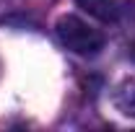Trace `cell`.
<instances>
[{
  "label": "cell",
  "instance_id": "cell-1",
  "mask_svg": "<svg viewBox=\"0 0 135 132\" xmlns=\"http://www.w3.org/2000/svg\"><path fill=\"white\" fill-rule=\"evenodd\" d=\"M55 29H57L60 44L81 57H94L104 49V34L94 26H88L78 16H62Z\"/></svg>",
  "mask_w": 135,
  "mask_h": 132
},
{
  "label": "cell",
  "instance_id": "cell-2",
  "mask_svg": "<svg viewBox=\"0 0 135 132\" xmlns=\"http://www.w3.org/2000/svg\"><path fill=\"white\" fill-rule=\"evenodd\" d=\"M86 13L99 18L104 23H117L125 16H130L135 8V0H75Z\"/></svg>",
  "mask_w": 135,
  "mask_h": 132
},
{
  "label": "cell",
  "instance_id": "cell-3",
  "mask_svg": "<svg viewBox=\"0 0 135 132\" xmlns=\"http://www.w3.org/2000/svg\"><path fill=\"white\" fill-rule=\"evenodd\" d=\"M117 106L122 109V114L135 116V78L125 80L117 91Z\"/></svg>",
  "mask_w": 135,
  "mask_h": 132
},
{
  "label": "cell",
  "instance_id": "cell-4",
  "mask_svg": "<svg viewBox=\"0 0 135 132\" xmlns=\"http://www.w3.org/2000/svg\"><path fill=\"white\" fill-rule=\"evenodd\" d=\"M130 57H133V60H135V44H133V47H130Z\"/></svg>",
  "mask_w": 135,
  "mask_h": 132
}]
</instances>
